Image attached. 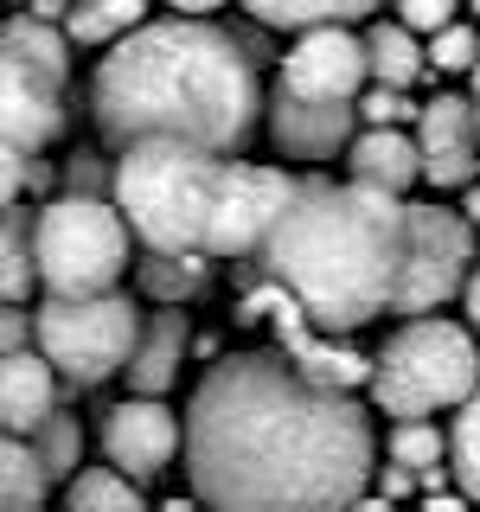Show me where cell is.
Returning a JSON list of instances; mask_svg holds the SVG:
<instances>
[{"instance_id": "4fadbf2b", "label": "cell", "mask_w": 480, "mask_h": 512, "mask_svg": "<svg viewBox=\"0 0 480 512\" xmlns=\"http://www.w3.org/2000/svg\"><path fill=\"white\" fill-rule=\"evenodd\" d=\"M276 288V282H269ZM269 314H276V352L288 365H295L301 378H314V384H327V391H352V384H372L378 372V359H365L359 346H346V340H333V333H320L308 314H301V301H288L282 288H276V301H269Z\"/></svg>"}, {"instance_id": "8d00e7d4", "label": "cell", "mask_w": 480, "mask_h": 512, "mask_svg": "<svg viewBox=\"0 0 480 512\" xmlns=\"http://www.w3.org/2000/svg\"><path fill=\"white\" fill-rule=\"evenodd\" d=\"M167 7H180L186 20H205V13H212V7H224V0H167Z\"/></svg>"}, {"instance_id": "f546056e", "label": "cell", "mask_w": 480, "mask_h": 512, "mask_svg": "<svg viewBox=\"0 0 480 512\" xmlns=\"http://www.w3.org/2000/svg\"><path fill=\"white\" fill-rule=\"evenodd\" d=\"M429 71H480V32L474 26H448L429 39Z\"/></svg>"}, {"instance_id": "3957f363", "label": "cell", "mask_w": 480, "mask_h": 512, "mask_svg": "<svg viewBox=\"0 0 480 512\" xmlns=\"http://www.w3.org/2000/svg\"><path fill=\"white\" fill-rule=\"evenodd\" d=\"M404 237H410L404 199L359 180L308 173L276 237H269L263 269L288 301H301V314L320 333L346 340L365 320L391 314L397 282H404Z\"/></svg>"}, {"instance_id": "484cf974", "label": "cell", "mask_w": 480, "mask_h": 512, "mask_svg": "<svg viewBox=\"0 0 480 512\" xmlns=\"http://www.w3.org/2000/svg\"><path fill=\"white\" fill-rule=\"evenodd\" d=\"M448 474H455V487L480 506V391L455 410V429H448Z\"/></svg>"}, {"instance_id": "603a6c76", "label": "cell", "mask_w": 480, "mask_h": 512, "mask_svg": "<svg viewBox=\"0 0 480 512\" xmlns=\"http://www.w3.org/2000/svg\"><path fill=\"white\" fill-rule=\"evenodd\" d=\"M0 52H13V58L39 64V71H52L58 84L71 77V32H58L52 20H20V13H13V20H7V39H0Z\"/></svg>"}, {"instance_id": "e575fe53", "label": "cell", "mask_w": 480, "mask_h": 512, "mask_svg": "<svg viewBox=\"0 0 480 512\" xmlns=\"http://www.w3.org/2000/svg\"><path fill=\"white\" fill-rule=\"evenodd\" d=\"M474 500H468V493H429V506L423 512H468Z\"/></svg>"}, {"instance_id": "4dcf8cb0", "label": "cell", "mask_w": 480, "mask_h": 512, "mask_svg": "<svg viewBox=\"0 0 480 512\" xmlns=\"http://www.w3.org/2000/svg\"><path fill=\"white\" fill-rule=\"evenodd\" d=\"M359 122H365V128H404V122H423V103H410L404 90L372 84V90L359 96Z\"/></svg>"}, {"instance_id": "74e56055", "label": "cell", "mask_w": 480, "mask_h": 512, "mask_svg": "<svg viewBox=\"0 0 480 512\" xmlns=\"http://www.w3.org/2000/svg\"><path fill=\"white\" fill-rule=\"evenodd\" d=\"M461 218H468L474 231H480V186H468V199H461Z\"/></svg>"}, {"instance_id": "ba28073f", "label": "cell", "mask_w": 480, "mask_h": 512, "mask_svg": "<svg viewBox=\"0 0 480 512\" xmlns=\"http://www.w3.org/2000/svg\"><path fill=\"white\" fill-rule=\"evenodd\" d=\"M474 224L442 205H410V237H404V282H397L391 314L423 320L448 295H468L474 282Z\"/></svg>"}, {"instance_id": "7a4b0ae2", "label": "cell", "mask_w": 480, "mask_h": 512, "mask_svg": "<svg viewBox=\"0 0 480 512\" xmlns=\"http://www.w3.org/2000/svg\"><path fill=\"white\" fill-rule=\"evenodd\" d=\"M90 109L103 141L141 148V141H186L205 154H237L256 128L263 90H256L250 52L212 20H148L109 45L90 77Z\"/></svg>"}, {"instance_id": "277c9868", "label": "cell", "mask_w": 480, "mask_h": 512, "mask_svg": "<svg viewBox=\"0 0 480 512\" xmlns=\"http://www.w3.org/2000/svg\"><path fill=\"white\" fill-rule=\"evenodd\" d=\"M224 167H231L224 154L186 148V141H141V148H122L109 199L154 256H205Z\"/></svg>"}, {"instance_id": "5bb4252c", "label": "cell", "mask_w": 480, "mask_h": 512, "mask_svg": "<svg viewBox=\"0 0 480 512\" xmlns=\"http://www.w3.org/2000/svg\"><path fill=\"white\" fill-rule=\"evenodd\" d=\"M416 148H423V180L436 192H448V186L468 192L480 173V103L474 96H436V103H423Z\"/></svg>"}, {"instance_id": "836d02e7", "label": "cell", "mask_w": 480, "mask_h": 512, "mask_svg": "<svg viewBox=\"0 0 480 512\" xmlns=\"http://www.w3.org/2000/svg\"><path fill=\"white\" fill-rule=\"evenodd\" d=\"M0 340H7V352H20V340H26V314H20V308L0 314Z\"/></svg>"}, {"instance_id": "4316f807", "label": "cell", "mask_w": 480, "mask_h": 512, "mask_svg": "<svg viewBox=\"0 0 480 512\" xmlns=\"http://www.w3.org/2000/svg\"><path fill=\"white\" fill-rule=\"evenodd\" d=\"M32 276H39V250L20 237V205H7V231H0V288H7V308H20Z\"/></svg>"}, {"instance_id": "cb8c5ba5", "label": "cell", "mask_w": 480, "mask_h": 512, "mask_svg": "<svg viewBox=\"0 0 480 512\" xmlns=\"http://www.w3.org/2000/svg\"><path fill=\"white\" fill-rule=\"evenodd\" d=\"M64 512H148V500L135 493V480L116 468H84L64 487Z\"/></svg>"}, {"instance_id": "7402d4cb", "label": "cell", "mask_w": 480, "mask_h": 512, "mask_svg": "<svg viewBox=\"0 0 480 512\" xmlns=\"http://www.w3.org/2000/svg\"><path fill=\"white\" fill-rule=\"evenodd\" d=\"M45 487H52V474L32 455V442L7 436V448H0V512H45Z\"/></svg>"}, {"instance_id": "e0dca14e", "label": "cell", "mask_w": 480, "mask_h": 512, "mask_svg": "<svg viewBox=\"0 0 480 512\" xmlns=\"http://www.w3.org/2000/svg\"><path fill=\"white\" fill-rule=\"evenodd\" d=\"M186 352H192L186 314H180V308L148 314V327H141V346H135V359H128V391H135V397H160L173 378H180Z\"/></svg>"}, {"instance_id": "44dd1931", "label": "cell", "mask_w": 480, "mask_h": 512, "mask_svg": "<svg viewBox=\"0 0 480 512\" xmlns=\"http://www.w3.org/2000/svg\"><path fill=\"white\" fill-rule=\"evenodd\" d=\"M141 26H148V0H77L64 20L71 45H122Z\"/></svg>"}, {"instance_id": "ac0fdd59", "label": "cell", "mask_w": 480, "mask_h": 512, "mask_svg": "<svg viewBox=\"0 0 480 512\" xmlns=\"http://www.w3.org/2000/svg\"><path fill=\"white\" fill-rule=\"evenodd\" d=\"M352 180L359 186H378V192H410L416 180H423V148H416V135H404V128H365L359 141H352L346 154Z\"/></svg>"}, {"instance_id": "d4e9b609", "label": "cell", "mask_w": 480, "mask_h": 512, "mask_svg": "<svg viewBox=\"0 0 480 512\" xmlns=\"http://www.w3.org/2000/svg\"><path fill=\"white\" fill-rule=\"evenodd\" d=\"M205 276H212L205 256H154V250L141 256V288H148L154 301H167V308H180L186 295H199Z\"/></svg>"}, {"instance_id": "f35d334b", "label": "cell", "mask_w": 480, "mask_h": 512, "mask_svg": "<svg viewBox=\"0 0 480 512\" xmlns=\"http://www.w3.org/2000/svg\"><path fill=\"white\" fill-rule=\"evenodd\" d=\"M352 512H391V500H384V493H378V500H372V493H365V500L352 506Z\"/></svg>"}, {"instance_id": "d6a6232c", "label": "cell", "mask_w": 480, "mask_h": 512, "mask_svg": "<svg viewBox=\"0 0 480 512\" xmlns=\"http://www.w3.org/2000/svg\"><path fill=\"white\" fill-rule=\"evenodd\" d=\"M410 487H423V474H410V468H397V461H391V468H378V493H384V500H404V493Z\"/></svg>"}, {"instance_id": "b9f144b4", "label": "cell", "mask_w": 480, "mask_h": 512, "mask_svg": "<svg viewBox=\"0 0 480 512\" xmlns=\"http://www.w3.org/2000/svg\"><path fill=\"white\" fill-rule=\"evenodd\" d=\"M468 7H474V13H480V0H468Z\"/></svg>"}, {"instance_id": "52a82bcc", "label": "cell", "mask_w": 480, "mask_h": 512, "mask_svg": "<svg viewBox=\"0 0 480 512\" xmlns=\"http://www.w3.org/2000/svg\"><path fill=\"white\" fill-rule=\"evenodd\" d=\"M141 308L128 295H90V301H45L32 314V333H39V352L58 365V378L71 391H96L116 372H128L141 346Z\"/></svg>"}, {"instance_id": "d590c367", "label": "cell", "mask_w": 480, "mask_h": 512, "mask_svg": "<svg viewBox=\"0 0 480 512\" xmlns=\"http://www.w3.org/2000/svg\"><path fill=\"white\" fill-rule=\"evenodd\" d=\"M461 308H468V327L480 333V269H474V282H468V295H461Z\"/></svg>"}, {"instance_id": "ab89813d", "label": "cell", "mask_w": 480, "mask_h": 512, "mask_svg": "<svg viewBox=\"0 0 480 512\" xmlns=\"http://www.w3.org/2000/svg\"><path fill=\"white\" fill-rule=\"evenodd\" d=\"M160 512H205V500H167Z\"/></svg>"}, {"instance_id": "ffe728a7", "label": "cell", "mask_w": 480, "mask_h": 512, "mask_svg": "<svg viewBox=\"0 0 480 512\" xmlns=\"http://www.w3.org/2000/svg\"><path fill=\"white\" fill-rule=\"evenodd\" d=\"M365 52H372V84H384V90H410L429 71V45H416V32L404 20H391V26L378 20L365 32Z\"/></svg>"}, {"instance_id": "f1b7e54d", "label": "cell", "mask_w": 480, "mask_h": 512, "mask_svg": "<svg viewBox=\"0 0 480 512\" xmlns=\"http://www.w3.org/2000/svg\"><path fill=\"white\" fill-rule=\"evenodd\" d=\"M384 448H391V461H397V468H410V474H436L442 461H448V436H442L436 423H397Z\"/></svg>"}, {"instance_id": "6da1fadb", "label": "cell", "mask_w": 480, "mask_h": 512, "mask_svg": "<svg viewBox=\"0 0 480 512\" xmlns=\"http://www.w3.org/2000/svg\"><path fill=\"white\" fill-rule=\"evenodd\" d=\"M186 474L205 512H352L372 487V423L282 352H231L192 384Z\"/></svg>"}, {"instance_id": "7c38bea8", "label": "cell", "mask_w": 480, "mask_h": 512, "mask_svg": "<svg viewBox=\"0 0 480 512\" xmlns=\"http://www.w3.org/2000/svg\"><path fill=\"white\" fill-rule=\"evenodd\" d=\"M180 448H186V423L160 397H128L103 416V455L128 480H154Z\"/></svg>"}, {"instance_id": "1f68e13d", "label": "cell", "mask_w": 480, "mask_h": 512, "mask_svg": "<svg viewBox=\"0 0 480 512\" xmlns=\"http://www.w3.org/2000/svg\"><path fill=\"white\" fill-rule=\"evenodd\" d=\"M461 7H468V0H397V20H404L410 32H429V39H436V32L455 26Z\"/></svg>"}, {"instance_id": "8992f818", "label": "cell", "mask_w": 480, "mask_h": 512, "mask_svg": "<svg viewBox=\"0 0 480 512\" xmlns=\"http://www.w3.org/2000/svg\"><path fill=\"white\" fill-rule=\"evenodd\" d=\"M128 218L116 199H77L64 192L32 218V250H39V282L52 288V301H90L116 295L128 269Z\"/></svg>"}, {"instance_id": "83f0119b", "label": "cell", "mask_w": 480, "mask_h": 512, "mask_svg": "<svg viewBox=\"0 0 480 512\" xmlns=\"http://www.w3.org/2000/svg\"><path fill=\"white\" fill-rule=\"evenodd\" d=\"M32 455L45 461L52 480H77V461H84V423H77V416H52V423L32 436Z\"/></svg>"}, {"instance_id": "2e32d148", "label": "cell", "mask_w": 480, "mask_h": 512, "mask_svg": "<svg viewBox=\"0 0 480 512\" xmlns=\"http://www.w3.org/2000/svg\"><path fill=\"white\" fill-rule=\"evenodd\" d=\"M58 416V365L45 352H7L0 359V423L7 436L32 442Z\"/></svg>"}, {"instance_id": "5b68a950", "label": "cell", "mask_w": 480, "mask_h": 512, "mask_svg": "<svg viewBox=\"0 0 480 512\" xmlns=\"http://www.w3.org/2000/svg\"><path fill=\"white\" fill-rule=\"evenodd\" d=\"M480 391V346L474 327H455L442 314L404 320L384 340L372 372V404L397 423H429L436 410H461Z\"/></svg>"}, {"instance_id": "8fae6325", "label": "cell", "mask_w": 480, "mask_h": 512, "mask_svg": "<svg viewBox=\"0 0 480 512\" xmlns=\"http://www.w3.org/2000/svg\"><path fill=\"white\" fill-rule=\"evenodd\" d=\"M0 135H7V154L26 160L64 135V84L13 52H0Z\"/></svg>"}, {"instance_id": "9a60e30c", "label": "cell", "mask_w": 480, "mask_h": 512, "mask_svg": "<svg viewBox=\"0 0 480 512\" xmlns=\"http://www.w3.org/2000/svg\"><path fill=\"white\" fill-rule=\"evenodd\" d=\"M359 135H365L359 103H301V96H288V90L269 96V141H276L282 160L320 167V160H333V154H352Z\"/></svg>"}, {"instance_id": "60d3db41", "label": "cell", "mask_w": 480, "mask_h": 512, "mask_svg": "<svg viewBox=\"0 0 480 512\" xmlns=\"http://www.w3.org/2000/svg\"><path fill=\"white\" fill-rule=\"evenodd\" d=\"M474 103H480V71H474Z\"/></svg>"}, {"instance_id": "9c48e42d", "label": "cell", "mask_w": 480, "mask_h": 512, "mask_svg": "<svg viewBox=\"0 0 480 512\" xmlns=\"http://www.w3.org/2000/svg\"><path fill=\"white\" fill-rule=\"evenodd\" d=\"M301 180L282 167H263V160H231L212 205V231H205V256H263L269 237H276L282 212L295 205Z\"/></svg>"}, {"instance_id": "30bf717a", "label": "cell", "mask_w": 480, "mask_h": 512, "mask_svg": "<svg viewBox=\"0 0 480 512\" xmlns=\"http://www.w3.org/2000/svg\"><path fill=\"white\" fill-rule=\"evenodd\" d=\"M365 84H372V52L352 26H314V32H295L282 58V84L288 96L301 103H359Z\"/></svg>"}, {"instance_id": "d6986e66", "label": "cell", "mask_w": 480, "mask_h": 512, "mask_svg": "<svg viewBox=\"0 0 480 512\" xmlns=\"http://www.w3.org/2000/svg\"><path fill=\"white\" fill-rule=\"evenodd\" d=\"M263 26L276 32H314V26H352V20H372L384 0H244Z\"/></svg>"}]
</instances>
